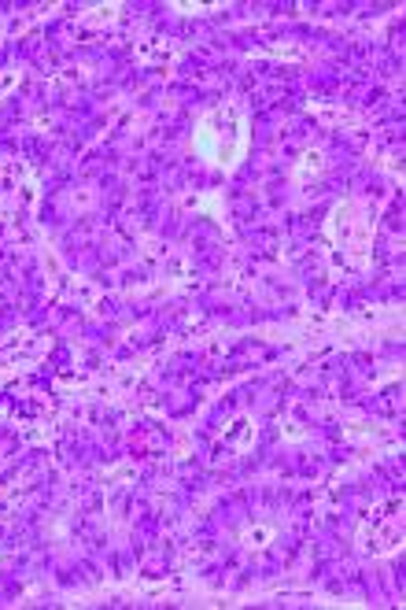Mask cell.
<instances>
[{
  "instance_id": "obj_1",
  "label": "cell",
  "mask_w": 406,
  "mask_h": 610,
  "mask_svg": "<svg viewBox=\"0 0 406 610\" xmlns=\"http://www.w3.org/2000/svg\"><path fill=\"white\" fill-rule=\"evenodd\" d=\"M244 148H248V122H244L240 104H222L207 111L196 126V152L215 167H237Z\"/></svg>"
}]
</instances>
